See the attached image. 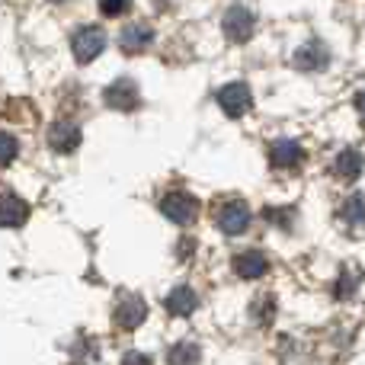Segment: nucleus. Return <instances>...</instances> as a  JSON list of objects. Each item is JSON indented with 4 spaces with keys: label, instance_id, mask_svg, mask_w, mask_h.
<instances>
[{
    "label": "nucleus",
    "instance_id": "obj_2",
    "mask_svg": "<svg viewBox=\"0 0 365 365\" xmlns=\"http://www.w3.org/2000/svg\"><path fill=\"white\" fill-rule=\"evenodd\" d=\"M160 212L170 221H177V225H192L195 215H199V202L186 192H167L160 199Z\"/></svg>",
    "mask_w": 365,
    "mask_h": 365
},
{
    "label": "nucleus",
    "instance_id": "obj_11",
    "mask_svg": "<svg viewBox=\"0 0 365 365\" xmlns=\"http://www.w3.org/2000/svg\"><path fill=\"white\" fill-rule=\"evenodd\" d=\"M302 158H304V151H302L298 141L285 138V141H276V145L269 148V160H272V167H279V170H292V167H298Z\"/></svg>",
    "mask_w": 365,
    "mask_h": 365
},
{
    "label": "nucleus",
    "instance_id": "obj_9",
    "mask_svg": "<svg viewBox=\"0 0 365 365\" xmlns=\"http://www.w3.org/2000/svg\"><path fill=\"white\" fill-rule=\"evenodd\" d=\"M330 61L327 48H324V42H317V38H311V42H304L302 48L295 51V68L302 71H324Z\"/></svg>",
    "mask_w": 365,
    "mask_h": 365
},
{
    "label": "nucleus",
    "instance_id": "obj_12",
    "mask_svg": "<svg viewBox=\"0 0 365 365\" xmlns=\"http://www.w3.org/2000/svg\"><path fill=\"white\" fill-rule=\"evenodd\" d=\"M266 269H269V263H266V257L259 250H244L234 257V272L240 279H259Z\"/></svg>",
    "mask_w": 365,
    "mask_h": 365
},
{
    "label": "nucleus",
    "instance_id": "obj_19",
    "mask_svg": "<svg viewBox=\"0 0 365 365\" xmlns=\"http://www.w3.org/2000/svg\"><path fill=\"white\" fill-rule=\"evenodd\" d=\"M16 154H19L16 138H13V135H6V132H0V164H10Z\"/></svg>",
    "mask_w": 365,
    "mask_h": 365
},
{
    "label": "nucleus",
    "instance_id": "obj_16",
    "mask_svg": "<svg viewBox=\"0 0 365 365\" xmlns=\"http://www.w3.org/2000/svg\"><path fill=\"white\" fill-rule=\"evenodd\" d=\"M167 365H199V346L195 343H177V346H170Z\"/></svg>",
    "mask_w": 365,
    "mask_h": 365
},
{
    "label": "nucleus",
    "instance_id": "obj_23",
    "mask_svg": "<svg viewBox=\"0 0 365 365\" xmlns=\"http://www.w3.org/2000/svg\"><path fill=\"white\" fill-rule=\"evenodd\" d=\"M356 109H359V115L365 119V90L362 93H356Z\"/></svg>",
    "mask_w": 365,
    "mask_h": 365
},
{
    "label": "nucleus",
    "instance_id": "obj_13",
    "mask_svg": "<svg viewBox=\"0 0 365 365\" xmlns=\"http://www.w3.org/2000/svg\"><path fill=\"white\" fill-rule=\"evenodd\" d=\"M362 167H365V158H362V151H356V148H346V151H340V154H336V160H334V173L340 180H346V182L359 180Z\"/></svg>",
    "mask_w": 365,
    "mask_h": 365
},
{
    "label": "nucleus",
    "instance_id": "obj_6",
    "mask_svg": "<svg viewBox=\"0 0 365 365\" xmlns=\"http://www.w3.org/2000/svg\"><path fill=\"white\" fill-rule=\"evenodd\" d=\"M145 317H148V304L141 302L138 295H125L119 304H115L113 321L119 330H135L138 324H145Z\"/></svg>",
    "mask_w": 365,
    "mask_h": 365
},
{
    "label": "nucleus",
    "instance_id": "obj_20",
    "mask_svg": "<svg viewBox=\"0 0 365 365\" xmlns=\"http://www.w3.org/2000/svg\"><path fill=\"white\" fill-rule=\"evenodd\" d=\"M128 6H132V0H100L103 16H119V13L128 10Z\"/></svg>",
    "mask_w": 365,
    "mask_h": 365
},
{
    "label": "nucleus",
    "instance_id": "obj_14",
    "mask_svg": "<svg viewBox=\"0 0 365 365\" xmlns=\"http://www.w3.org/2000/svg\"><path fill=\"white\" fill-rule=\"evenodd\" d=\"M195 304H199V298H195V292L189 289V285H180V289H173L170 295L164 298V308L170 311L173 317H189L195 311Z\"/></svg>",
    "mask_w": 365,
    "mask_h": 365
},
{
    "label": "nucleus",
    "instance_id": "obj_17",
    "mask_svg": "<svg viewBox=\"0 0 365 365\" xmlns=\"http://www.w3.org/2000/svg\"><path fill=\"white\" fill-rule=\"evenodd\" d=\"M356 289H359V269H356V266L349 269V266H346V269L340 272V282H336L334 295H336V298H349Z\"/></svg>",
    "mask_w": 365,
    "mask_h": 365
},
{
    "label": "nucleus",
    "instance_id": "obj_18",
    "mask_svg": "<svg viewBox=\"0 0 365 365\" xmlns=\"http://www.w3.org/2000/svg\"><path fill=\"white\" fill-rule=\"evenodd\" d=\"M343 221H346V225H353V227L365 221V199H362V195H349V202L343 205Z\"/></svg>",
    "mask_w": 365,
    "mask_h": 365
},
{
    "label": "nucleus",
    "instance_id": "obj_21",
    "mask_svg": "<svg viewBox=\"0 0 365 365\" xmlns=\"http://www.w3.org/2000/svg\"><path fill=\"white\" fill-rule=\"evenodd\" d=\"M266 218L276 221L279 227H292V208H266Z\"/></svg>",
    "mask_w": 365,
    "mask_h": 365
},
{
    "label": "nucleus",
    "instance_id": "obj_1",
    "mask_svg": "<svg viewBox=\"0 0 365 365\" xmlns=\"http://www.w3.org/2000/svg\"><path fill=\"white\" fill-rule=\"evenodd\" d=\"M103 48H106V36H103V29H96V26H83V29H77L74 38H71V51H74V58L81 64H90L93 58H100Z\"/></svg>",
    "mask_w": 365,
    "mask_h": 365
},
{
    "label": "nucleus",
    "instance_id": "obj_24",
    "mask_svg": "<svg viewBox=\"0 0 365 365\" xmlns=\"http://www.w3.org/2000/svg\"><path fill=\"white\" fill-rule=\"evenodd\" d=\"M55 4H64V0H55Z\"/></svg>",
    "mask_w": 365,
    "mask_h": 365
},
{
    "label": "nucleus",
    "instance_id": "obj_10",
    "mask_svg": "<svg viewBox=\"0 0 365 365\" xmlns=\"http://www.w3.org/2000/svg\"><path fill=\"white\" fill-rule=\"evenodd\" d=\"M29 218V205H26L19 195L4 192L0 195V227H19Z\"/></svg>",
    "mask_w": 365,
    "mask_h": 365
},
{
    "label": "nucleus",
    "instance_id": "obj_8",
    "mask_svg": "<svg viewBox=\"0 0 365 365\" xmlns=\"http://www.w3.org/2000/svg\"><path fill=\"white\" fill-rule=\"evenodd\" d=\"M106 103L113 109H122V113H132L138 109L141 96H138V87L132 81H115L113 87H106Z\"/></svg>",
    "mask_w": 365,
    "mask_h": 365
},
{
    "label": "nucleus",
    "instance_id": "obj_4",
    "mask_svg": "<svg viewBox=\"0 0 365 365\" xmlns=\"http://www.w3.org/2000/svg\"><path fill=\"white\" fill-rule=\"evenodd\" d=\"M253 96H250V87L247 83H227V87L218 90V106L225 109L231 119H240V115L250 109Z\"/></svg>",
    "mask_w": 365,
    "mask_h": 365
},
{
    "label": "nucleus",
    "instance_id": "obj_3",
    "mask_svg": "<svg viewBox=\"0 0 365 365\" xmlns=\"http://www.w3.org/2000/svg\"><path fill=\"white\" fill-rule=\"evenodd\" d=\"M215 221H218V227L225 234H244L247 225H250V208L244 205V202H225V205L215 212Z\"/></svg>",
    "mask_w": 365,
    "mask_h": 365
},
{
    "label": "nucleus",
    "instance_id": "obj_5",
    "mask_svg": "<svg viewBox=\"0 0 365 365\" xmlns=\"http://www.w3.org/2000/svg\"><path fill=\"white\" fill-rule=\"evenodd\" d=\"M221 29H225V36L231 42H237V45L247 42L253 36V13L247 6H231L225 13V19H221Z\"/></svg>",
    "mask_w": 365,
    "mask_h": 365
},
{
    "label": "nucleus",
    "instance_id": "obj_7",
    "mask_svg": "<svg viewBox=\"0 0 365 365\" xmlns=\"http://www.w3.org/2000/svg\"><path fill=\"white\" fill-rule=\"evenodd\" d=\"M48 145H51V151H58V154L77 151V145H81V128L68 119H58L55 125L48 128Z\"/></svg>",
    "mask_w": 365,
    "mask_h": 365
},
{
    "label": "nucleus",
    "instance_id": "obj_22",
    "mask_svg": "<svg viewBox=\"0 0 365 365\" xmlns=\"http://www.w3.org/2000/svg\"><path fill=\"white\" fill-rule=\"evenodd\" d=\"M122 365H154V362L148 359L145 353H125V359H122Z\"/></svg>",
    "mask_w": 365,
    "mask_h": 365
},
{
    "label": "nucleus",
    "instance_id": "obj_15",
    "mask_svg": "<svg viewBox=\"0 0 365 365\" xmlns=\"http://www.w3.org/2000/svg\"><path fill=\"white\" fill-rule=\"evenodd\" d=\"M151 38H154V32L148 26H125L119 36V45L125 55H138V51H145L151 45Z\"/></svg>",
    "mask_w": 365,
    "mask_h": 365
}]
</instances>
